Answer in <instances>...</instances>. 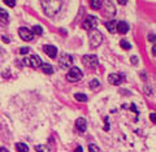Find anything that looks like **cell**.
Segmentation results:
<instances>
[{"mask_svg":"<svg viewBox=\"0 0 156 152\" xmlns=\"http://www.w3.org/2000/svg\"><path fill=\"white\" fill-rule=\"evenodd\" d=\"M90 46L92 48H96L101 44V42H103V35H101V33L99 30H92L91 34H90Z\"/></svg>","mask_w":156,"mask_h":152,"instance_id":"cell-2","label":"cell"},{"mask_svg":"<svg viewBox=\"0 0 156 152\" xmlns=\"http://www.w3.org/2000/svg\"><path fill=\"white\" fill-rule=\"evenodd\" d=\"M82 62L86 68H96L99 64V58L96 55H85L82 57Z\"/></svg>","mask_w":156,"mask_h":152,"instance_id":"cell-5","label":"cell"},{"mask_svg":"<svg viewBox=\"0 0 156 152\" xmlns=\"http://www.w3.org/2000/svg\"><path fill=\"white\" fill-rule=\"evenodd\" d=\"M105 27L108 29V31H109V33H116V31H117V30H116L117 22L115 21V19H111L109 22H107V23H105Z\"/></svg>","mask_w":156,"mask_h":152,"instance_id":"cell-14","label":"cell"},{"mask_svg":"<svg viewBox=\"0 0 156 152\" xmlns=\"http://www.w3.org/2000/svg\"><path fill=\"white\" fill-rule=\"evenodd\" d=\"M43 50H44L46 55H47V56H50L51 58H55V57H56V55H57V48H56L55 46L47 44V46L43 47Z\"/></svg>","mask_w":156,"mask_h":152,"instance_id":"cell-10","label":"cell"},{"mask_svg":"<svg viewBox=\"0 0 156 152\" xmlns=\"http://www.w3.org/2000/svg\"><path fill=\"white\" fill-rule=\"evenodd\" d=\"M8 17H9L8 13L4 11L3 8H0V26H4L5 23H8V21H9Z\"/></svg>","mask_w":156,"mask_h":152,"instance_id":"cell-13","label":"cell"},{"mask_svg":"<svg viewBox=\"0 0 156 152\" xmlns=\"http://www.w3.org/2000/svg\"><path fill=\"white\" fill-rule=\"evenodd\" d=\"M76 126H77L78 131H81V133H85L86 127H87V122H86V120L83 118V117H80V118L76 121Z\"/></svg>","mask_w":156,"mask_h":152,"instance_id":"cell-11","label":"cell"},{"mask_svg":"<svg viewBox=\"0 0 156 152\" xmlns=\"http://www.w3.org/2000/svg\"><path fill=\"white\" fill-rule=\"evenodd\" d=\"M74 152H82V147H77Z\"/></svg>","mask_w":156,"mask_h":152,"instance_id":"cell-34","label":"cell"},{"mask_svg":"<svg viewBox=\"0 0 156 152\" xmlns=\"http://www.w3.org/2000/svg\"><path fill=\"white\" fill-rule=\"evenodd\" d=\"M99 85H100V83H99V81H98V80H92L90 82V87H91V89H96V87H99Z\"/></svg>","mask_w":156,"mask_h":152,"instance_id":"cell-24","label":"cell"},{"mask_svg":"<svg viewBox=\"0 0 156 152\" xmlns=\"http://www.w3.org/2000/svg\"><path fill=\"white\" fill-rule=\"evenodd\" d=\"M18 34H20V37H21L22 41H26V42L33 41V38H34L33 31L30 30V29H26V27H20Z\"/></svg>","mask_w":156,"mask_h":152,"instance_id":"cell-8","label":"cell"},{"mask_svg":"<svg viewBox=\"0 0 156 152\" xmlns=\"http://www.w3.org/2000/svg\"><path fill=\"white\" fill-rule=\"evenodd\" d=\"M104 121H105V126H104V130L107 131V130H109V122H108V117H105V118H104Z\"/></svg>","mask_w":156,"mask_h":152,"instance_id":"cell-27","label":"cell"},{"mask_svg":"<svg viewBox=\"0 0 156 152\" xmlns=\"http://www.w3.org/2000/svg\"><path fill=\"white\" fill-rule=\"evenodd\" d=\"M82 77H83V74H82L81 69H78L77 66L69 69V72H68V74H66V78L69 82H77V81L82 80Z\"/></svg>","mask_w":156,"mask_h":152,"instance_id":"cell-4","label":"cell"},{"mask_svg":"<svg viewBox=\"0 0 156 152\" xmlns=\"http://www.w3.org/2000/svg\"><path fill=\"white\" fill-rule=\"evenodd\" d=\"M89 151H90V152H101V151L99 150V147L95 146V144H90V146H89Z\"/></svg>","mask_w":156,"mask_h":152,"instance_id":"cell-23","label":"cell"},{"mask_svg":"<svg viewBox=\"0 0 156 152\" xmlns=\"http://www.w3.org/2000/svg\"><path fill=\"white\" fill-rule=\"evenodd\" d=\"M120 46H121V48H122V50H130V43L126 41V39H121L120 41Z\"/></svg>","mask_w":156,"mask_h":152,"instance_id":"cell-18","label":"cell"},{"mask_svg":"<svg viewBox=\"0 0 156 152\" xmlns=\"http://www.w3.org/2000/svg\"><path fill=\"white\" fill-rule=\"evenodd\" d=\"M116 30L121 33V34H126L129 31V25L126 22L124 21H120V22H117V27H116Z\"/></svg>","mask_w":156,"mask_h":152,"instance_id":"cell-12","label":"cell"},{"mask_svg":"<svg viewBox=\"0 0 156 152\" xmlns=\"http://www.w3.org/2000/svg\"><path fill=\"white\" fill-rule=\"evenodd\" d=\"M131 61H133V64H136V62H138V58H136V56H133V57H131Z\"/></svg>","mask_w":156,"mask_h":152,"instance_id":"cell-29","label":"cell"},{"mask_svg":"<svg viewBox=\"0 0 156 152\" xmlns=\"http://www.w3.org/2000/svg\"><path fill=\"white\" fill-rule=\"evenodd\" d=\"M4 3H5L9 8H13L16 5V0H4Z\"/></svg>","mask_w":156,"mask_h":152,"instance_id":"cell-25","label":"cell"},{"mask_svg":"<svg viewBox=\"0 0 156 152\" xmlns=\"http://www.w3.org/2000/svg\"><path fill=\"white\" fill-rule=\"evenodd\" d=\"M104 7L107 11H109L111 9V13H112V16L116 13V9H115V5H113V3L111 2V0H104Z\"/></svg>","mask_w":156,"mask_h":152,"instance_id":"cell-15","label":"cell"},{"mask_svg":"<svg viewBox=\"0 0 156 152\" xmlns=\"http://www.w3.org/2000/svg\"><path fill=\"white\" fill-rule=\"evenodd\" d=\"M82 27L86 29V30H95V29L98 27V18L95 16L86 17L83 23H82Z\"/></svg>","mask_w":156,"mask_h":152,"instance_id":"cell-6","label":"cell"},{"mask_svg":"<svg viewBox=\"0 0 156 152\" xmlns=\"http://www.w3.org/2000/svg\"><path fill=\"white\" fill-rule=\"evenodd\" d=\"M90 5L92 9H99L100 8V0H90Z\"/></svg>","mask_w":156,"mask_h":152,"instance_id":"cell-19","label":"cell"},{"mask_svg":"<svg viewBox=\"0 0 156 152\" xmlns=\"http://www.w3.org/2000/svg\"><path fill=\"white\" fill-rule=\"evenodd\" d=\"M119 2V4H121V5H125L126 3H128V0H117Z\"/></svg>","mask_w":156,"mask_h":152,"instance_id":"cell-28","label":"cell"},{"mask_svg":"<svg viewBox=\"0 0 156 152\" xmlns=\"http://www.w3.org/2000/svg\"><path fill=\"white\" fill-rule=\"evenodd\" d=\"M155 118H156V115L155 113H151V121L155 122Z\"/></svg>","mask_w":156,"mask_h":152,"instance_id":"cell-30","label":"cell"},{"mask_svg":"<svg viewBox=\"0 0 156 152\" xmlns=\"http://www.w3.org/2000/svg\"><path fill=\"white\" fill-rule=\"evenodd\" d=\"M148 38H150V41H151V42H155V35H154V34H152V35H150Z\"/></svg>","mask_w":156,"mask_h":152,"instance_id":"cell-31","label":"cell"},{"mask_svg":"<svg viewBox=\"0 0 156 152\" xmlns=\"http://www.w3.org/2000/svg\"><path fill=\"white\" fill-rule=\"evenodd\" d=\"M35 151H38V152H48L50 151V147H47V146H35Z\"/></svg>","mask_w":156,"mask_h":152,"instance_id":"cell-21","label":"cell"},{"mask_svg":"<svg viewBox=\"0 0 156 152\" xmlns=\"http://www.w3.org/2000/svg\"><path fill=\"white\" fill-rule=\"evenodd\" d=\"M73 64V57L68 53H62V55L58 57V65H60L62 69H68L69 66H72Z\"/></svg>","mask_w":156,"mask_h":152,"instance_id":"cell-7","label":"cell"},{"mask_svg":"<svg viewBox=\"0 0 156 152\" xmlns=\"http://www.w3.org/2000/svg\"><path fill=\"white\" fill-rule=\"evenodd\" d=\"M0 152H8V150L4 148V147H0Z\"/></svg>","mask_w":156,"mask_h":152,"instance_id":"cell-33","label":"cell"},{"mask_svg":"<svg viewBox=\"0 0 156 152\" xmlns=\"http://www.w3.org/2000/svg\"><path fill=\"white\" fill-rule=\"evenodd\" d=\"M74 97H76V100H78V101H83V103L87 101V96L85 94H76Z\"/></svg>","mask_w":156,"mask_h":152,"instance_id":"cell-20","label":"cell"},{"mask_svg":"<svg viewBox=\"0 0 156 152\" xmlns=\"http://www.w3.org/2000/svg\"><path fill=\"white\" fill-rule=\"evenodd\" d=\"M3 41L5 42V43H9V38L8 37H3Z\"/></svg>","mask_w":156,"mask_h":152,"instance_id":"cell-32","label":"cell"},{"mask_svg":"<svg viewBox=\"0 0 156 152\" xmlns=\"http://www.w3.org/2000/svg\"><path fill=\"white\" fill-rule=\"evenodd\" d=\"M29 50H30V48H27V47H22V48H20V53H21V55H26V53L29 52Z\"/></svg>","mask_w":156,"mask_h":152,"instance_id":"cell-26","label":"cell"},{"mask_svg":"<svg viewBox=\"0 0 156 152\" xmlns=\"http://www.w3.org/2000/svg\"><path fill=\"white\" fill-rule=\"evenodd\" d=\"M61 4H62V0H41V5L43 8V12L50 17H53L60 11Z\"/></svg>","mask_w":156,"mask_h":152,"instance_id":"cell-1","label":"cell"},{"mask_svg":"<svg viewBox=\"0 0 156 152\" xmlns=\"http://www.w3.org/2000/svg\"><path fill=\"white\" fill-rule=\"evenodd\" d=\"M41 68H42V70L46 74H52L53 73V68L50 65V64H42Z\"/></svg>","mask_w":156,"mask_h":152,"instance_id":"cell-16","label":"cell"},{"mask_svg":"<svg viewBox=\"0 0 156 152\" xmlns=\"http://www.w3.org/2000/svg\"><path fill=\"white\" fill-rule=\"evenodd\" d=\"M23 64H25L26 66H30V68H34V69H37V68H39L42 65V60L41 57L37 56V55H31V56H27L23 58Z\"/></svg>","mask_w":156,"mask_h":152,"instance_id":"cell-3","label":"cell"},{"mask_svg":"<svg viewBox=\"0 0 156 152\" xmlns=\"http://www.w3.org/2000/svg\"><path fill=\"white\" fill-rule=\"evenodd\" d=\"M108 81H109V83H112V85L119 86L125 81V77L122 74H119V73H115V74H109Z\"/></svg>","mask_w":156,"mask_h":152,"instance_id":"cell-9","label":"cell"},{"mask_svg":"<svg viewBox=\"0 0 156 152\" xmlns=\"http://www.w3.org/2000/svg\"><path fill=\"white\" fill-rule=\"evenodd\" d=\"M31 31H33V34H37V35H41V34L43 33V29H42V26H34Z\"/></svg>","mask_w":156,"mask_h":152,"instance_id":"cell-22","label":"cell"},{"mask_svg":"<svg viewBox=\"0 0 156 152\" xmlns=\"http://www.w3.org/2000/svg\"><path fill=\"white\" fill-rule=\"evenodd\" d=\"M16 150L18 152H27L29 151V147L25 143H16Z\"/></svg>","mask_w":156,"mask_h":152,"instance_id":"cell-17","label":"cell"}]
</instances>
